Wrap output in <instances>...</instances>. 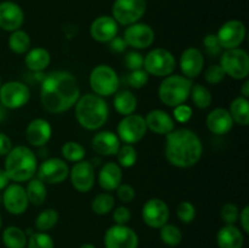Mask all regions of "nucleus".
Wrapping results in <instances>:
<instances>
[{
  "instance_id": "obj_38",
  "label": "nucleus",
  "mask_w": 249,
  "mask_h": 248,
  "mask_svg": "<svg viewBox=\"0 0 249 248\" xmlns=\"http://www.w3.org/2000/svg\"><path fill=\"white\" fill-rule=\"evenodd\" d=\"M160 230V238L168 247H177L182 241V232L179 226L174 224H164Z\"/></svg>"
},
{
  "instance_id": "obj_13",
  "label": "nucleus",
  "mask_w": 249,
  "mask_h": 248,
  "mask_svg": "<svg viewBox=\"0 0 249 248\" xmlns=\"http://www.w3.org/2000/svg\"><path fill=\"white\" fill-rule=\"evenodd\" d=\"M70 175V167L62 158H48L36 169V177L45 185H57L65 181Z\"/></svg>"
},
{
  "instance_id": "obj_45",
  "label": "nucleus",
  "mask_w": 249,
  "mask_h": 248,
  "mask_svg": "<svg viewBox=\"0 0 249 248\" xmlns=\"http://www.w3.org/2000/svg\"><path fill=\"white\" fill-rule=\"evenodd\" d=\"M192 113H194V111H192L191 106H189V105L186 104H181L173 107L172 118L174 119V122H177V123L185 124L192 118Z\"/></svg>"
},
{
  "instance_id": "obj_1",
  "label": "nucleus",
  "mask_w": 249,
  "mask_h": 248,
  "mask_svg": "<svg viewBox=\"0 0 249 248\" xmlns=\"http://www.w3.org/2000/svg\"><path fill=\"white\" fill-rule=\"evenodd\" d=\"M77 78L67 71H53L40 82L41 106L49 113L60 114L74 107L80 97Z\"/></svg>"
},
{
  "instance_id": "obj_46",
  "label": "nucleus",
  "mask_w": 249,
  "mask_h": 248,
  "mask_svg": "<svg viewBox=\"0 0 249 248\" xmlns=\"http://www.w3.org/2000/svg\"><path fill=\"white\" fill-rule=\"evenodd\" d=\"M124 63L129 71L141 70L143 67V56L138 50L129 51L124 57Z\"/></svg>"
},
{
  "instance_id": "obj_57",
  "label": "nucleus",
  "mask_w": 249,
  "mask_h": 248,
  "mask_svg": "<svg viewBox=\"0 0 249 248\" xmlns=\"http://www.w3.org/2000/svg\"><path fill=\"white\" fill-rule=\"evenodd\" d=\"M1 84H2V83H1V77H0V87H1Z\"/></svg>"
},
{
  "instance_id": "obj_53",
  "label": "nucleus",
  "mask_w": 249,
  "mask_h": 248,
  "mask_svg": "<svg viewBox=\"0 0 249 248\" xmlns=\"http://www.w3.org/2000/svg\"><path fill=\"white\" fill-rule=\"evenodd\" d=\"M10 184V179L4 169H0V192Z\"/></svg>"
},
{
  "instance_id": "obj_2",
  "label": "nucleus",
  "mask_w": 249,
  "mask_h": 248,
  "mask_svg": "<svg viewBox=\"0 0 249 248\" xmlns=\"http://www.w3.org/2000/svg\"><path fill=\"white\" fill-rule=\"evenodd\" d=\"M164 155L173 167L187 169L196 165L202 158L203 143L191 129H174L165 135Z\"/></svg>"
},
{
  "instance_id": "obj_12",
  "label": "nucleus",
  "mask_w": 249,
  "mask_h": 248,
  "mask_svg": "<svg viewBox=\"0 0 249 248\" xmlns=\"http://www.w3.org/2000/svg\"><path fill=\"white\" fill-rule=\"evenodd\" d=\"M105 248H138L139 236L128 225L109 226L104 235Z\"/></svg>"
},
{
  "instance_id": "obj_18",
  "label": "nucleus",
  "mask_w": 249,
  "mask_h": 248,
  "mask_svg": "<svg viewBox=\"0 0 249 248\" xmlns=\"http://www.w3.org/2000/svg\"><path fill=\"white\" fill-rule=\"evenodd\" d=\"M71 184L80 194H87L91 191L95 185V168L89 160H80L70 168Z\"/></svg>"
},
{
  "instance_id": "obj_44",
  "label": "nucleus",
  "mask_w": 249,
  "mask_h": 248,
  "mask_svg": "<svg viewBox=\"0 0 249 248\" xmlns=\"http://www.w3.org/2000/svg\"><path fill=\"white\" fill-rule=\"evenodd\" d=\"M226 77L225 72H224L223 67L218 63L215 65H211L209 67H207V70L204 71V80H206L208 84L216 85L219 83H221L224 80V78Z\"/></svg>"
},
{
  "instance_id": "obj_10",
  "label": "nucleus",
  "mask_w": 249,
  "mask_h": 248,
  "mask_svg": "<svg viewBox=\"0 0 249 248\" xmlns=\"http://www.w3.org/2000/svg\"><path fill=\"white\" fill-rule=\"evenodd\" d=\"M31 89L18 80L2 83L0 87V105L6 109H18L28 104Z\"/></svg>"
},
{
  "instance_id": "obj_4",
  "label": "nucleus",
  "mask_w": 249,
  "mask_h": 248,
  "mask_svg": "<svg viewBox=\"0 0 249 248\" xmlns=\"http://www.w3.org/2000/svg\"><path fill=\"white\" fill-rule=\"evenodd\" d=\"M38 158L28 146H16L5 156L4 170L10 181L26 182L36 177Z\"/></svg>"
},
{
  "instance_id": "obj_6",
  "label": "nucleus",
  "mask_w": 249,
  "mask_h": 248,
  "mask_svg": "<svg viewBox=\"0 0 249 248\" xmlns=\"http://www.w3.org/2000/svg\"><path fill=\"white\" fill-rule=\"evenodd\" d=\"M121 79L116 71L108 65H97L90 72L89 85L95 95L108 97L116 94L119 89Z\"/></svg>"
},
{
  "instance_id": "obj_54",
  "label": "nucleus",
  "mask_w": 249,
  "mask_h": 248,
  "mask_svg": "<svg viewBox=\"0 0 249 248\" xmlns=\"http://www.w3.org/2000/svg\"><path fill=\"white\" fill-rule=\"evenodd\" d=\"M241 96L246 97V99H248L249 97V79H245V82H243L242 87H241Z\"/></svg>"
},
{
  "instance_id": "obj_47",
  "label": "nucleus",
  "mask_w": 249,
  "mask_h": 248,
  "mask_svg": "<svg viewBox=\"0 0 249 248\" xmlns=\"http://www.w3.org/2000/svg\"><path fill=\"white\" fill-rule=\"evenodd\" d=\"M116 194L117 197L119 198V201L123 202V203H130V202L134 201V198H135L136 196L135 189H134L131 185L124 184V182H122V184L117 187Z\"/></svg>"
},
{
  "instance_id": "obj_22",
  "label": "nucleus",
  "mask_w": 249,
  "mask_h": 248,
  "mask_svg": "<svg viewBox=\"0 0 249 248\" xmlns=\"http://www.w3.org/2000/svg\"><path fill=\"white\" fill-rule=\"evenodd\" d=\"M24 22V12L18 4L14 1L0 2V28L6 32L17 31Z\"/></svg>"
},
{
  "instance_id": "obj_36",
  "label": "nucleus",
  "mask_w": 249,
  "mask_h": 248,
  "mask_svg": "<svg viewBox=\"0 0 249 248\" xmlns=\"http://www.w3.org/2000/svg\"><path fill=\"white\" fill-rule=\"evenodd\" d=\"M190 97L195 106L199 109H207L211 107L212 101H213L211 90L203 84H192Z\"/></svg>"
},
{
  "instance_id": "obj_31",
  "label": "nucleus",
  "mask_w": 249,
  "mask_h": 248,
  "mask_svg": "<svg viewBox=\"0 0 249 248\" xmlns=\"http://www.w3.org/2000/svg\"><path fill=\"white\" fill-rule=\"evenodd\" d=\"M229 112L235 124L241 126H247L249 124V101L246 97H235L230 104Z\"/></svg>"
},
{
  "instance_id": "obj_35",
  "label": "nucleus",
  "mask_w": 249,
  "mask_h": 248,
  "mask_svg": "<svg viewBox=\"0 0 249 248\" xmlns=\"http://www.w3.org/2000/svg\"><path fill=\"white\" fill-rule=\"evenodd\" d=\"M116 198L111 192H101L96 195L91 201V211L96 215H107L113 211Z\"/></svg>"
},
{
  "instance_id": "obj_48",
  "label": "nucleus",
  "mask_w": 249,
  "mask_h": 248,
  "mask_svg": "<svg viewBox=\"0 0 249 248\" xmlns=\"http://www.w3.org/2000/svg\"><path fill=\"white\" fill-rule=\"evenodd\" d=\"M203 46L206 49L207 53L211 56H218L223 51L215 34H207L203 39Z\"/></svg>"
},
{
  "instance_id": "obj_42",
  "label": "nucleus",
  "mask_w": 249,
  "mask_h": 248,
  "mask_svg": "<svg viewBox=\"0 0 249 248\" xmlns=\"http://www.w3.org/2000/svg\"><path fill=\"white\" fill-rule=\"evenodd\" d=\"M177 216L181 223H192L196 218V208L190 201L180 202L177 207Z\"/></svg>"
},
{
  "instance_id": "obj_43",
  "label": "nucleus",
  "mask_w": 249,
  "mask_h": 248,
  "mask_svg": "<svg viewBox=\"0 0 249 248\" xmlns=\"http://www.w3.org/2000/svg\"><path fill=\"white\" fill-rule=\"evenodd\" d=\"M240 209L232 202H228L220 209V218L225 223V225H235L238 221Z\"/></svg>"
},
{
  "instance_id": "obj_25",
  "label": "nucleus",
  "mask_w": 249,
  "mask_h": 248,
  "mask_svg": "<svg viewBox=\"0 0 249 248\" xmlns=\"http://www.w3.org/2000/svg\"><path fill=\"white\" fill-rule=\"evenodd\" d=\"M147 130L157 135H167L175 129V122L168 112L163 109H152L143 117Z\"/></svg>"
},
{
  "instance_id": "obj_30",
  "label": "nucleus",
  "mask_w": 249,
  "mask_h": 248,
  "mask_svg": "<svg viewBox=\"0 0 249 248\" xmlns=\"http://www.w3.org/2000/svg\"><path fill=\"white\" fill-rule=\"evenodd\" d=\"M24 189H26V195L29 204L36 207L43 206L46 197H48V190H46V185L40 179L32 177L31 180L27 181V186Z\"/></svg>"
},
{
  "instance_id": "obj_20",
  "label": "nucleus",
  "mask_w": 249,
  "mask_h": 248,
  "mask_svg": "<svg viewBox=\"0 0 249 248\" xmlns=\"http://www.w3.org/2000/svg\"><path fill=\"white\" fill-rule=\"evenodd\" d=\"M26 140L32 147H45L53 136L51 124L44 118L32 119L26 128Z\"/></svg>"
},
{
  "instance_id": "obj_17",
  "label": "nucleus",
  "mask_w": 249,
  "mask_h": 248,
  "mask_svg": "<svg viewBox=\"0 0 249 248\" xmlns=\"http://www.w3.org/2000/svg\"><path fill=\"white\" fill-rule=\"evenodd\" d=\"M1 203L6 212L12 215H21L29 206L26 189L18 182L9 184L1 194Z\"/></svg>"
},
{
  "instance_id": "obj_51",
  "label": "nucleus",
  "mask_w": 249,
  "mask_h": 248,
  "mask_svg": "<svg viewBox=\"0 0 249 248\" xmlns=\"http://www.w3.org/2000/svg\"><path fill=\"white\" fill-rule=\"evenodd\" d=\"M12 141L5 133L0 131V156H6L11 151Z\"/></svg>"
},
{
  "instance_id": "obj_8",
  "label": "nucleus",
  "mask_w": 249,
  "mask_h": 248,
  "mask_svg": "<svg viewBox=\"0 0 249 248\" xmlns=\"http://www.w3.org/2000/svg\"><path fill=\"white\" fill-rule=\"evenodd\" d=\"M226 75L235 80H245L249 74V56L241 48L230 49L221 53L220 63Z\"/></svg>"
},
{
  "instance_id": "obj_7",
  "label": "nucleus",
  "mask_w": 249,
  "mask_h": 248,
  "mask_svg": "<svg viewBox=\"0 0 249 248\" xmlns=\"http://www.w3.org/2000/svg\"><path fill=\"white\" fill-rule=\"evenodd\" d=\"M177 67L175 56L164 48H156L143 56V70L148 75L164 78L173 74Z\"/></svg>"
},
{
  "instance_id": "obj_32",
  "label": "nucleus",
  "mask_w": 249,
  "mask_h": 248,
  "mask_svg": "<svg viewBox=\"0 0 249 248\" xmlns=\"http://www.w3.org/2000/svg\"><path fill=\"white\" fill-rule=\"evenodd\" d=\"M1 241L6 248H26L28 237L24 230L18 226L11 225L4 229L1 233Z\"/></svg>"
},
{
  "instance_id": "obj_11",
  "label": "nucleus",
  "mask_w": 249,
  "mask_h": 248,
  "mask_svg": "<svg viewBox=\"0 0 249 248\" xmlns=\"http://www.w3.org/2000/svg\"><path fill=\"white\" fill-rule=\"evenodd\" d=\"M147 133V126H146L145 118L140 114H128L124 116L119 121L117 125V135H118L121 142L134 145L138 143L145 138Z\"/></svg>"
},
{
  "instance_id": "obj_34",
  "label": "nucleus",
  "mask_w": 249,
  "mask_h": 248,
  "mask_svg": "<svg viewBox=\"0 0 249 248\" xmlns=\"http://www.w3.org/2000/svg\"><path fill=\"white\" fill-rule=\"evenodd\" d=\"M60 220V214L53 208H45L36 215L34 226L40 232H48L55 228Z\"/></svg>"
},
{
  "instance_id": "obj_5",
  "label": "nucleus",
  "mask_w": 249,
  "mask_h": 248,
  "mask_svg": "<svg viewBox=\"0 0 249 248\" xmlns=\"http://www.w3.org/2000/svg\"><path fill=\"white\" fill-rule=\"evenodd\" d=\"M192 80L181 74H170L162 79L158 87V97L168 107L186 104L192 88Z\"/></svg>"
},
{
  "instance_id": "obj_27",
  "label": "nucleus",
  "mask_w": 249,
  "mask_h": 248,
  "mask_svg": "<svg viewBox=\"0 0 249 248\" xmlns=\"http://www.w3.org/2000/svg\"><path fill=\"white\" fill-rule=\"evenodd\" d=\"M245 236L236 225H224L216 232L218 248H243Z\"/></svg>"
},
{
  "instance_id": "obj_55",
  "label": "nucleus",
  "mask_w": 249,
  "mask_h": 248,
  "mask_svg": "<svg viewBox=\"0 0 249 248\" xmlns=\"http://www.w3.org/2000/svg\"><path fill=\"white\" fill-rule=\"evenodd\" d=\"M79 248H96V246H94L92 243H83L79 246Z\"/></svg>"
},
{
  "instance_id": "obj_24",
  "label": "nucleus",
  "mask_w": 249,
  "mask_h": 248,
  "mask_svg": "<svg viewBox=\"0 0 249 248\" xmlns=\"http://www.w3.org/2000/svg\"><path fill=\"white\" fill-rule=\"evenodd\" d=\"M233 125L235 123L231 118L230 112L223 107H216L212 109L206 117L207 129L214 135H225L229 131H231Z\"/></svg>"
},
{
  "instance_id": "obj_41",
  "label": "nucleus",
  "mask_w": 249,
  "mask_h": 248,
  "mask_svg": "<svg viewBox=\"0 0 249 248\" xmlns=\"http://www.w3.org/2000/svg\"><path fill=\"white\" fill-rule=\"evenodd\" d=\"M148 80H150V75L143 68L130 71L125 77L126 84L133 89H142L143 87L147 85Z\"/></svg>"
},
{
  "instance_id": "obj_23",
  "label": "nucleus",
  "mask_w": 249,
  "mask_h": 248,
  "mask_svg": "<svg viewBox=\"0 0 249 248\" xmlns=\"http://www.w3.org/2000/svg\"><path fill=\"white\" fill-rule=\"evenodd\" d=\"M122 142L118 135L111 130L97 131L91 140V147L99 156L109 157L116 156Z\"/></svg>"
},
{
  "instance_id": "obj_14",
  "label": "nucleus",
  "mask_w": 249,
  "mask_h": 248,
  "mask_svg": "<svg viewBox=\"0 0 249 248\" xmlns=\"http://www.w3.org/2000/svg\"><path fill=\"white\" fill-rule=\"evenodd\" d=\"M170 211L168 204L162 198H150L143 203L141 209V218L143 223L151 229H160L168 223Z\"/></svg>"
},
{
  "instance_id": "obj_37",
  "label": "nucleus",
  "mask_w": 249,
  "mask_h": 248,
  "mask_svg": "<svg viewBox=\"0 0 249 248\" xmlns=\"http://www.w3.org/2000/svg\"><path fill=\"white\" fill-rule=\"evenodd\" d=\"M85 155H87V151L84 146L80 145L77 141H67L61 146V156L66 162H80L84 159Z\"/></svg>"
},
{
  "instance_id": "obj_28",
  "label": "nucleus",
  "mask_w": 249,
  "mask_h": 248,
  "mask_svg": "<svg viewBox=\"0 0 249 248\" xmlns=\"http://www.w3.org/2000/svg\"><path fill=\"white\" fill-rule=\"evenodd\" d=\"M24 57V65L31 72L43 73L46 68L50 66L51 55L46 49L36 46V48L29 49Z\"/></svg>"
},
{
  "instance_id": "obj_21",
  "label": "nucleus",
  "mask_w": 249,
  "mask_h": 248,
  "mask_svg": "<svg viewBox=\"0 0 249 248\" xmlns=\"http://www.w3.org/2000/svg\"><path fill=\"white\" fill-rule=\"evenodd\" d=\"M119 24L112 16H99L90 24V36L95 41L108 44L114 36L118 35Z\"/></svg>"
},
{
  "instance_id": "obj_26",
  "label": "nucleus",
  "mask_w": 249,
  "mask_h": 248,
  "mask_svg": "<svg viewBox=\"0 0 249 248\" xmlns=\"http://www.w3.org/2000/svg\"><path fill=\"white\" fill-rule=\"evenodd\" d=\"M122 180H123V173L118 163L106 162L101 165L97 175V181L104 191H116L117 187L122 184Z\"/></svg>"
},
{
  "instance_id": "obj_15",
  "label": "nucleus",
  "mask_w": 249,
  "mask_h": 248,
  "mask_svg": "<svg viewBox=\"0 0 249 248\" xmlns=\"http://www.w3.org/2000/svg\"><path fill=\"white\" fill-rule=\"evenodd\" d=\"M247 29L245 23L240 19H230L225 22L219 28L218 33L215 34L218 38L223 50H230V49L240 48L246 39Z\"/></svg>"
},
{
  "instance_id": "obj_29",
  "label": "nucleus",
  "mask_w": 249,
  "mask_h": 248,
  "mask_svg": "<svg viewBox=\"0 0 249 248\" xmlns=\"http://www.w3.org/2000/svg\"><path fill=\"white\" fill-rule=\"evenodd\" d=\"M113 107L117 113L123 117L133 114L138 107V99L130 90H121L114 94Z\"/></svg>"
},
{
  "instance_id": "obj_40",
  "label": "nucleus",
  "mask_w": 249,
  "mask_h": 248,
  "mask_svg": "<svg viewBox=\"0 0 249 248\" xmlns=\"http://www.w3.org/2000/svg\"><path fill=\"white\" fill-rule=\"evenodd\" d=\"M26 248H55V242L48 232L34 231L28 237Z\"/></svg>"
},
{
  "instance_id": "obj_50",
  "label": "nucleus",
  "mask_w": 249,
  "mask_h": 248,
  "mask_svg": "<svg viewBox=\"0 0 249 248\" xmlns=\"http://www.w3.org/2000/svg\"><path fill=\"white\" fill-rule=\"evenodd\" d=\"M108 46H109V50L113 51V53H124V51L126 50V48H128L125 40L123 39V36H119V35L114 36V38L108 43Z\"/></svg>"
},
{
  "instance_id": "obj_39",
  "label": "nucleus",
  "mask_w": 249,
  "mask_h": 248,
  "mask_svg": "<svg viewBox=\"0 0 249 248\" xmlns=\"http://www.w3.org/2000/svg\"><path fill=\"white\" fill-rule=\"evenodd\" d=\"M117 163L121 168H131L138 162V151L134 145L123 143L117 152Z\"/></svg>"
},
{
  "instance_id": "obj_9",
  "label": "nucleus",
  "mask_w": 249,
  "mask_h": 248,
  "mask_svg": "<svg viewBox=\"0 0 249 248\" xmlns=\"http://www.w3.org/2000/svg\"><path fill=\"white\" fill-rule=\"evenodd\" d=\"M147 9L146 0H114L112 17L122 26H130L142 18Z\"/></svg>"
},
{
  "instance_id": "obj_52",
  "label": "nucleus",
  "mask_w": 249,
  "mask_h": 248,
  "mask_svg": "<svg viewBox=\"0 0 249 248\" xmlns=\"http://www.w3.org/2000/svg\"><path fill=\"white\" fill-rule=\"evenodd\" d=\"M238 220H240V225L242 231L246 233H249V207L245 206L240 211V215H238Z\"/></svg>"
},
{
  "instance_id": "obj_16",
  "label": "nucleus",
  "mask_w": 249,
  "mask_h": 248,
  "mask_svg": "<svg viewBox=\"0 0 249 248\" xmlns=\"http://www.w3.org/2000/svg\"><path fill=\"white\" fill-rule=\"evenodd\" d=\"M155 31L152 27L142 22H136L130 26H126L123 34V39L125 40L126 45L138 51L150 48L155 41Z\"/></svg>"
},
{
  "instance_id": "obj_56",
  "label": "nucleus",
  "mask_w": 249,
  "mask_h": 248,
  "mask_svg": "<svg viewBox=\"0 0 249 248\" xmlns=\"http://www.w3.org/2000/svg\"><path fill=\"white\" fill-rule=\"evenodd\" d=\"M1 226H2V218H1V214H0V230H1Z\"/></svg>"
},
{
  "instance_id": "obj_3",
  "label": "nucleus",
  "mask_w": 249,
  "mask_h": 248,
  "mask_svg": "<svg viewBox=\"0 0 249 248\" xmlns=\"http://www.w3.org/2000/svg\"><path fill=\"white\" fill-rule=\"evenodd\" d=\"M74 114L78 124L83 129L95 131L107 123L109 117L108 104L104 97L94 92L80 95L74 105Z\"/></svg>"
},
{
  "instance_id": "obj_33",
  "label": "nucleus",
  "mask_w": 249,
  "mask_h": 248,
  "mask_svg": "<svg viewBox=\"0 0 249 248\" xmlns=\"http://www.w3.org/2000/svg\"><path fill=\"white\" fill-rule=\"evenodd\" d=\"M7 44H9L10 50L14 53L24 55L31 49L32 40L31 36H29V34L26 31L17 29V31L11 32V34L9 36V40H7Z\"/></svg>"
},
{
  "instance_id": "obj_19",
  "label": "nucleus",
  "mask_w": 249,
  "mask_h": 248,
  "mask_svg": "<svg viewBox=\"0 0 249 248\" xmlns=\"http://www.w3.org/2000/svg\"><path fill=\"white\" fill-rule=\"evenodd\" d=\"M179 67L184 77L191 80L198 78L204 68V56L202 51L194 46L185 49L180 56Z\"/></svg>"
},
{
  "instance_id": "obj_49",
  "label": "nucleus",
  "mask_w": 249,
  "mask_h": 248,
  "mask_svg": "<svg viewBox=\"0 0 249 248\" xmlns=\"http://www.w3.org/2000/svg\"><path fill=\"white\" fill-rule=\"evenodd\" d=\"M112 218H113L114 224H117V225H128L131 219V212L128 207L119 206L117 208H113Z\"/></svg>"
}]
</instances>
